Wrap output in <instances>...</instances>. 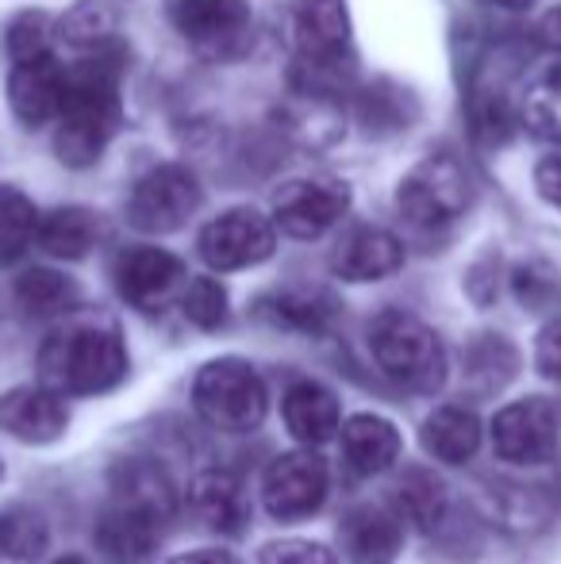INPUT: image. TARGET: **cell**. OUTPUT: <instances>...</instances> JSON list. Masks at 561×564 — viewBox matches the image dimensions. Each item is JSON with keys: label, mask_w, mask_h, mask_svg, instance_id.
Returning <instances> with one entry per match:
<instances>
[{"label": "cell", "mask_w": 561, "mask_h": 564, "mask_svg": "<svg viewBox=\"0 0 561 564\" xmlns=\"http://www.w3.org/2000/svg\"><path fill=\"white\" fill-rule=\"evenodd\" d=\"M177 514V488L150 457H128L112 468V499L97 527L100 550L120 564L147 561Z\"/></svg>", "instance_id": "obj_1"}, {"label": "cell", "mask_w": 561, "mask_h": 564, "mask_svg": "<svg viewBox=\"0 0 561 564\" xmlns=\"http://www.w3.org/2000/svg\"><path fill=\"white\" fill-rule=\"evenodd\" d=\"M120 54L100 51L97 58L82 62L74 74H66V100H62L58 134H54L62 165L69 170L93 165L105 154L112 134L120 131Z\"/></svg>", "instance_id": "obj_2"}, {"label": "cell", "mask_w": 561, "mask_h": 564, "mask_svg": "<svg viewBox=\"0 0 561 564\" xmlns=\"http://www.w3.org/2000/svg\"><path fill=\"white\" fill-rule=\"evenodd\" d=\"M39 377L58 395H105L128 377V346L112 319H69L39 349Z\"/></svg>", "instance_id": "obj_3"}, {"label": "cell", "mask_w": 561, "mask_h": 564, "mask_svg": "<svg viewBox=\"0 0 561 564\" xmlns=\"http://www.w3.org/2000/svg\"><path fill=\"white\" fill-rule=\"evenodd\" d=\"M369 349L385 377L408 392L427 395L446 384V349H442L439 335L416 315L381 312L369 327Z\"/></svg>", "instance_id": "obj_4"}, {"label": "cell", "mask_w": 561, "mask_h": 564, "mask_svg": "<svg viewBox=\"0 0 561 564\" xmlns=\"http://www.w3.org/2000/svg\"><path fill=\"white\" fill-rule=\"evenodd\" d=\"M193 408L204 423L216 431L247 434L262 426L270 411V395L258 377V369L242 357H219L208 361L193 380Z\"/></svg>", "instance_id": "obj_5"}, {"label": "cell", "mask_w": 561, "mask_h": 564, "mask_svg": "<svg viewBox=\"0 0 561 564\" xmlns=\"http://www.w3.org/2000/svg\"><path fill=\"white\" fill-rule=\"evenodd\" d=\"M473 204V177L457 158L431 154L400 181L397 208L416 227H446Z\"/></svg>", "instance_id": "obj_6"}, {"label": "cell", "mask_w": 561, "mask_h": 564, "mask_svg": "<svg viewBox=\"0 0 561 564\" xmlns=\"http://www.w3.org/2000/svg\"><path fill=\"white\" fill-rule=\"evenodd\" d=\"M170 20L188 51L208 62L242 58L255 28L247 0H173Z\"/></svg>", "instance_id": "obj_7"}, {"label": "cell", "mask_w": 561, "mask_h": 564, "mask_svg": "<svg viewBox=\"0 0 561 564\" xmlns=\"http://www.w3.org/2000/svg\"><path fill=\"white\" fill-rule=\"evenodd\" d=\"M201 200V181L185 165H154L131 188L128 224L142 235H170V230H181L196 216Z\"/></svg>", "instance_id": "obj_8"}, {"label": "cell", "mask_w": 561, "mask_h": 564, "mask_svg": "<svg viewBox=\"0 0 561 564\" xmlns=\"http://www.w3.org/2000/svg\"><path fill=\"white\" fill-rule=\"evenodd\" d=\"M327 465H323L320 453H312V446L281 453L262 476V503L281 522L308 519L327 499Z\"/></svg>", "instance_id": "obj_9"}, {"label": "cell", "mask_w": 561, "mask_h": 564, "mask_svg": "<svg viewBox=\"0 0 561 564\" xmlns=\"http://www.w3.org/2000/svg\"><path fill=\"white\" fill-rule=\"evenodd\" d=\"M201 258L219 273H235V269L262 265L278 246V230L273 219H266L255 208H231L219 219H212L201 230Z\"/></svg>", "instance_id": "obj_10"}, {"label": "cell", "mask_w": 561, "mask_h": 564, "mask_svg": "<svg viewBox=\"0 0 561 564\" xmlns=\"http://www.w3.org/2000/svg\"><path fill=\"white\" fill-rule=\"evenodd\" d=\"M561 431L558 415L547 400H519L496 411L493 419V449L508 465H547L558 453Z\"/></svg>", "instance_id": "obj_11"}, {"label": "cell", "mask_w": 561, "mask_h": 564, "mask_svg": "<svg viewBox=\"0 0 561 564\" xmlns=\"http://www.w3.org/2000/svg\"><path fill=\"white\" fill-rule=\"evenodd\" d=\"M350 208V188L343 181H289L273 196V227L289 238H320L327 235Z\"/></svg>", "instance_id": "obj_12"}, {"label": "cell", "mask_w": 561, "mask_h": 564, "mask_svg": "<svg viewBox=\"0 0 561 564\" xmlns=\"http://www.w3.org/2000/svg\"><path fill=\"white\" fill-rule=\"evenodd\" d=\"M116 289L131 307L154 315L170 307L177 292H185V265L170 250L158 246H131L116 258Z\"/></svg>", "instance_id": "obj_13"}, {"label": "cell", "mask_w": 561, "mask_h": 564, "mask_svg": "<svg viewBox=\"0 0 561 564\" xmlns=\"http://www.w3.org/2000/svg\"><path fill=\"white\" fill-rule=\"evenodd\" d=\"M292 35H296L300 58L312 74L335 69L350 43V20H346L343 0H296Z\"/></svg>", "instance_id": "obj_14"}, {"label": "cell", "mask_w": 561, "mask_h": 564, "mask_svg": "<svg viewBox=\"0 0 561 564\" xmlns=\"http://www.w3.org/2000/svg\"><path fill=\"white\" fill-rule=\"evenodd\" d=\"M66 100V69L51 58V54H35V58L12 62V77H8V105L23 127H43L46 119L62 112Z\"/></svg>", "instance_id": "obj_15"}, {"label": "cell", "mask_w": 561, "mask_h": 564, "mask_svg": "<svg viewBox=\"0 0 561 564\" xmlns=\"http://www.w3.org/2000/svg\"><path fill=\"white\" fill-rule=\"evenodd\" d=\"M66 403L58 392H51L46 384L31 388H12V392L0 400V426H4L12 438L28 442V446H46V442H58L66 434Z\"/></svg>", "instance_id": "obj_16"}, {"label": "cell", "mask_w": 561, "mask_h": 564, "mask_svg": "<svg viewBox=\"0 0 561 564\" xmlns=\"http://www.w3.org/2000/svg\"><path fill=\"white\" fill-rule=\"evenodd\" d=\"M404 265V246L397 235L381 227H354L343 235V242L331 253V269H335L343 281L366 284V281H381L392 276Z\"/></svg>", "instance_id": "obj_17"}, {"label": "cell", "mask_w": 561, "mask_h": 564, "mask_svg": "<svg viewBox=\"0 0 561 564\" xmlns=\"http://www.w3.org/2000/svg\"><path fill=\"white\" fill-rule=\"evenodd\" d=\"M193 514L216 534H242L250 522L247 488L231 468H204L188 488Z\"/></svg>", "instance_id": "obj_18"}, {"label": "cell", "mask_w": 561, "mask_h": 564, "mask_svg": "<svg viewBox=\"0 0 561 564\" xmlns=\"http://www.w3.org/2000/svg\"><path fill=\"white\" fill-rule=\"evenodd\" d=\"M284 426L296 442L304 446H323L343 431V408H338V395L331 388H323L320 380H296V384L284 392Z\"/></svg>", "instance_id": "obj_19"}, {"label": "cell", "mask_w": 561, "mask_h": 564, "mask_svg": "<svg viewBox=\"0 0 561 564\" xmlns=\"http://www.w3.org/2000/svg\"><path fill=\"white\" fill-rule=\"evenodd\" d=\"M343 550L350 564H397L404 550V527L389 511L377 507H354L338 527Z\"/></svg>", "instance_id": "obj_20"}, {"label": "cell", "mask_w": 561, "mask_h": 564, "mask_svg": "<svg viewBox=\"0 0 561 564\" xmlns=\"http://www.w3.org/2000/svg\"><path fill=\"white\" fill-rule=\"evenodd\" d=\"M343 457L358 476H381L400 457V431L385 415H350L343 423Z\"/></svg>", "instance_id": "obj_21"}, {"label": "cell", "mask_w": 561, "mask_h": 564, "mask_svg": "<svg viewBox=\"0 0 561 564\" xmlns=\"http://www.w3.org/2000/svg\"><path fill=\"white\" fill-rule=\"evenodd\" d=\"M258 319H266L278 330H300V335H320L335 323L338 304L327 292H270V296L258 300L255 307Z\"/></svg>", "instance_id": "obj_22"}, {"label": "cell", "mask_w": 561, "mask_h": 564, "mask_svg": "<svg viewBox=\"0 0 561 564\" xmlns=\"http://www.w3.org/2000/svg\"><path fill=\"white\" fill-rule=\"evenodd\" d=\"M420 438L442 465H465L481 446V423L473 411L457 408V403H446V408H439L427 419Z\"/></svg>", "instance_id": "obj_23"}, {"label": "cell", "mask_w": 561, "mask_h": 564, "mask_svg": "<svg viewBox=\"0 0 561 564\" xmlns=\"http://www.w3.org/2000/svg\"><path fill=\"white\" fill-rule=\"evenodd\" d=\"M97 238H100V219L89 208H54L35 227V242L51 258H66V261L85 258L97 246Z\"/></svg>", "instance_id": "obj_24"}, {"label": "cell", "mask_w": 561, "mask_h": 564, "mask_svg": "<svg viewBox=\"0 0 561 564\" xmlns=\"http://www.w3.org/2000/svg\"><path fill=\"white\" fill-rule=\"evenodd\" d=\"M15 300L31 319H54V315H66L77 304V284L66 273H54V269H28L15 281Z\"/></svg>", "instance_id": "obj_25"}, {"label": "cell", "mask_w": 561, "mask_h": 564, "mask_svg": "<svg viewBox=\"0 0 561 564\" xmlns=\"http://www.w3.org/2000/svg\"><path fill=\"white\" fill-rule=\"evenodd\" d=\"M39 227L35 204L12 185H0V265H12L31 246Z\"/></svg>", "instance_id": "obj_26"}, {"label": "cell", "mask_w": 561, "mask_h": 564, "mask_svg": "<svg viewBox=\"0 0 561 564\" xmlns=\"http://www.w3.org/2000/svg\"><path fill=\"white\" fill-rule=\"evenodd\" d=\"M524 119L527 127H535L539 134L561 142V62L550 69H542L531 82L524 97Z\"/></svg>", "instance_id": "obj_27"}, {"label": "cell", "mask_w": 561, "mask_h": 564, "mask_svg": "<svg viewBox=\"0 0 561 564\" xmlns=\"http://www.w3.org/2000/svg\"><path fill=\"white\" fill-rule=\"evenodd\" d=\"M397 499L416 527L431 530L434 522H439L442 507H446V488L439 484V476L423 473V468H412V473L404 476V484L397 488Z\"/></svg>", "instance_id": "obj_28"}, {"label": "cell", "mask_w": 561, "mask_h": 564, "mask_svg": "<svg viewBox=\"0 0 561 564\" xmlns=\"http://www.w3.org/2000/svg\"><path fill=\"white\" fill-rule=\"evenodd\" d=\"M46 550V522L39 511H8L0 519V553L8 561H35Z\"/></svg>", "instance_id": "obj_29"}, {"label": "cell", "mask_w": 561, "mask_h": 564, "mask_svg": "<svg viewBox=\"0 0 561 564\" xmlns=\"http://www.w3.org/2000/svg\"><path fill=\"white\" fill-rule=\"evenodd\" d=\"M181 312L193 327L201 330H219L227 323V292L219 281L212 276H196V281L185 284L181 292Z\"/></svg>", "instance_id": "obj_30"}, {"label": "cell", "mask_w": 561, "mask_h": 564, "mask_svg": "<svg viewBox=\"0 0 561 564\" xmlns=\"http://www.w3.org/2000/svg\"><path fill=\"white\" fill-rule=\"evenodd\" d=\"M112 28H116V12H108L97 0H82V4L62 20V39L74 46H100V43H108Z\"/></svg>", "instance_id": "obj_31"}, {"label": "cell", "mask_w": 561, "mask_h": 564, "mask_svg": "<svg viewBox=\"0 0 561 564\" xmlns=\"http://www.w3.org/2000/svg\"><path fill=\"white\" fill-rule=\"evenodd\" d=\"M4 46H8V54H12V62L43 54L46 51V15L28 12V15H20V20H12V28H8V35H4Z\"/></svg>", "instance_id": "obj_32"}, {"label": "cell", "mask_w": 561, "mask_h": 564, "mask_svg": "<svg viewBox=\"0 0 561 564\" xmlns=\"http://www.w3.org/2000/svg\"><path fill=\"white\" fill-rule=\"evenodd\" d=\"M258 564H338L335 553L320 542H304V538H284L262 550Z\"/></svg>", "instance_id": "obj_33"}, {"label": "cell", "mask_w": 561, "mask_h": 564, "mask_svg": "<svg viewBox=\"0 0 561 564\" xmlns=\"http://www.w3.org/2000/svg\"><path fill=\"white\" fill-rule=\"evenodd\" d=\"M535 361H539L542 377L561 384V319L542 327L539 341H535Z\"/></svg>", "instance_id": "obj_34"}, {"label": "cell", "mask_w": 561, "mask_h": 564, "mask_svg": "<svg viewBox=\"0 0 561 564\" xmlns=\"http://www.w3.org/2000/svg\"><path fill=\"white\" fill-rule=\"evenodd\" d=\"M535 188L547 204L561 208V158H542L535 165Z\"/></svg>", "instance_id": "obj_35"}, {"label": "cell", "mask_w": 561, "mask_h": 564, "mask_svg": "<svg viewBox=\"0 0 561 564\" xmlns=\"http://www.w3.org/2000/svg\"><path fill=\"white\" fill-rule=\"evenodd\" d=\"M170 564H242L235 553L227 550H193V553H181V557H173Z\"/></svg>", "instance_id": "obj_36"}, {"label": "cell", "mask_w": 561, "mask_h": 564, "mask_svg": "<svg viewBox=\"0 0 561 564\" xmlns=\"http://www.w3.org/2000/svg\"><path fill=\"white\" fill-rule=\"evenodd\" d=\"M539 35H542V43H547L550 51H561V8H554V12L542 15Z\"/></svg>", "instance_id": "obj_37"}, {"label": "cell", "mask_w": 561, "mask_h": 564, "mask_svg": "<svg viewBox=\"0 0 561 564\" xmlns=\"http://www.w3.org/2000/svg\"><path fill=\"white\" fill-rule=\"evenodd\" d=\"M488 4H500V8H511V12H516V8H527V4H535V0H488Z\"/></svg>", "instance_id": "obj_38"}, {"label": "cell", "mask_w": 561, "mask_h": 564, "mask_svg": "<svg viewBox=\"0 0 561 564\" xmlns=\"http://www.w3.org/2000/svg\"><path fill=\"white\" fill-rule=\"evenodd\" d=\"M54 564H89V561H82V557H62V561H54Z\"/></svg>", "instance_id": "obj_39"}, {"label": "cell", "mask_w": 561, "mask_h": 564, "mask_svg": "<svg viewBox=\"0 0 561 564\" xmlns=\"http://www.w3.org/2000/svg\"><path fill=\"white\" fill-rule=\"evenodd\" d=\"M0 476H4V460H0Z\"/></svg>", "instance_id": "obj_40"}]
</instances>
